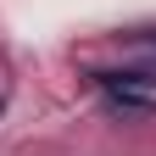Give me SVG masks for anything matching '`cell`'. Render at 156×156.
<instances>
[{
  "instance_id": "cell-1",
  "label": "cell",
  "mask_w": 156,
  "mask_h": 156,
  "mask_svg": "<svg viewBox=\"0 0 156 156\" xmlns=\"http://www.w3.org/2000/svg\"><path fill=\"white\" fill-rule=\"evenodd\" d=\"M140 39H145V45H151V50H156V34H140Z\"/></svg>"
}]
</instances>
